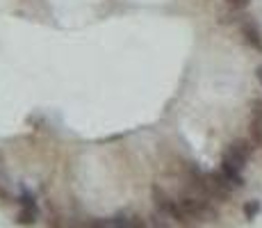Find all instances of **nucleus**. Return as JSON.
I'll list each match as a JSON object with an SVG mask.
<instances>
[{
  "label": "nucleus",
  "instance_id": "f257e3e1",
  "mask_svg": "<svg viewBox=\"0 0 262 228\" xmlns=\"http://www.w3.org/2000/svg\"><path fill=\"white\" fill-rule=\"evenodd\" d=\"M150 199H153V205H155V210H158V215H162L164 219H173L176 224H180V226H191L189 217L185 215V210H183V205L178 203V199L167 194L162 187L153 185Z\"/></svg>",
  "mask_w": 262,
  "mask_h": 228
},
{
  "label": "nucleus",
  "instance_id": "f03ea898",
  "mask_svg": "<svg viewBox=\"0 0 262 228\" xmlns=\"http://www.w3.org/2000/svg\"><path fill=\"white\" fill-rule=\"evenodd\" d=\"M253 149H255V144L251 139H235L233 144L226 149V153H224V158H221V160H226V162H230V164L244 169L246 162L251 160V153H253Z\"/></svg>",
  "mask_w": 262,
  "mask_h": 228
},
{
  "label": "nucleus",
  "instance_id": "7ed1b4c3",
  "mask_svg": "<svg viewBox=\"0 0 262 228\" xmlns=\"http://www.w3.org/2000/svg\"><path fill=\"white\" fill-rule=\"evenodd\" d=\"M16 203H18V224L21 226L37 224L41 210H39V203H37V199H34V194H30V192H21V196H18Z\"/></svg>",
  "mask_w": 262,
  "mask_h": 228
},
{
  "label": "nucleus",
  "instance_id": "20e7f679",
  "mask_svg": "<svg viewBox=\"0 0 262 228\" xmlns=\"http://www.w3.org/2000/svg\"><path fill=\"white\" fill-rule=\"evenodd\" d=\"M205 187H208L210 196H212L214 201H226L235 190V187L226 180V176L221 174V171H210V174H205Z\"/></svg>",
  "mask_w": 262,
  "mask_h": 228
},
{
  "label": "nucleus",
  "instance_id": "39448f33",
  "mask_svg": "<svg viewBox=\"0 0 262 228\" xmlns=\"http://www.w3.org/2000/svg\"><path fill=\"white\" fill-rule=\"evenodd\" d=\"M251 141L255 149L262 146V100H253L251 105Z\"/></svg>",
  "mask_w": 262,
  "mask_h": 228
},
{
  "label": "nucleus",
  "instance_id": "423d86ee",
  "mask_svg": "<svg viewBox=\"0 0 262 228\" xmlns=\"http://www.w3.org/2000/svg\"><path fill=\"white\" fill-rule=\"evenodd\" d=\"M239 32H242L244 42L249 44L251 48L258 50V53H262V32H260L258 25H255L253 21H242V25H239Z\"/></svg>",
  "mask_w": 262,
  "mask_h": 228
},
{
  "label": "nucleus",
  "instance_id": "0eeeda50",
  "mask_svg": "<svg viewBox=\"0 0 262 228\" xmlns=\"http://www.w3.org/2000/svg\"><path fill=\"white\" fill-rule=\"evenodd\" d=\"M219 171L226 176V180H228L235 190H242V187H244V176H242V171H244V169H239V167H235V164H230V162L221 160Z\"/></svg>",
  "mask_w": 262,
  "mask_h": 228
},
{
  "label": "nucleus",
  "instance_id": "6e6552de",
  "mask_svg": "<svg viewBox=\"0 0 262 228\" xmlns=\"http://www.w3.org/2000/svg\"><path fill=\"white\" fill-rule=\"evenodd\" d=\"M260 210H262V203L258 199H251V201H246V203H244V217L249 221H253L255 217L260 215Z\"/></svg>",
  "mask_w": 262,
  "mask_h": 228
},
{
  "label": "nucleus",
  "instance_id": "1a4fd4ad",
  "mask_svg": "<svg viewBox=\"0 0 262 228\" xmlns=\"http://www.w3.org/2000/svg\"><path fill=\"white\" fill-rule=\"evenodd\" d=\"M226 5L233 9H246L251 5V0H226Z\"/></svg>",
  "mask_w": 262,
  "mask_h": 228
},
{
  "label": "nucleus",
  "instance_id": "9d476101",
  "mask_svg": "<svg viewBox=\"0 0 262 228\" xmlns=\"http://www.w3.org/2000/svg\"><path fill=\"white\" fill-rule=\"evenodd\" d=\"M255 78H258V82L262 85V64H260L258 69H255Z\"/></svg>",
  "mask_w": 262,
  "mask_h": 228
}]
</instances>
